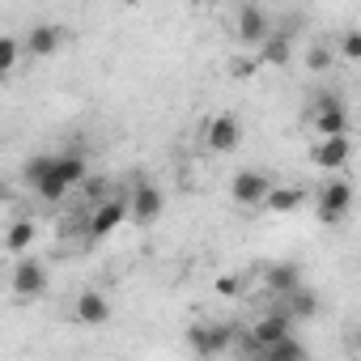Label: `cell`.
Segmentation results:
<instances>
[{"label":"cell","instance_id":"obj_1","mask_svg":"<svg viewBox=\"0 0 361 361\" xmlns=\"http://www.w3.org/2000/svg\"><path fill=\"white\" fill-rule=\"evenodd\" d=\"M348 209H353V183L340 178V170H336V178H327V183L314 188V217L323 226H340L348 217Z\"/></svg>","mask_w":361,"mask_h":361},{"label":"cell","instance_id":"obj_2","mask_svg":"<svg viewBox=\"0 0 361 361\" xmlns=\"http://www.w3.org/2000/svg\"><path fill=\"white\" fill-rule=\"evenodd\" d=\"M234 327H226V323H196V327H188V348L196 353V357H217V353H230L234 348Z\"/></svg>","mask_w":361,"mask_h":361},{"label":"cell","instance_id":"obj_3","mask_svg":"<svg viewBox=\"0 0 361 361\" xmlns=\"http://www.w3.org/2000/svg\"><path fill=\"white\" fill-rule=\"evenodd\" d=\"M243 145V119L234 111H221L204 123V149L209 153H234Z\"/></svg>","mask_w":361,"mask_h":361},{"label":"cell","instance_id":"obj_4","mask_svg":"<svg viewBox=\"0 0 361 361\" xmlns=\"http://www.w3.org/2000/svg\"><path fill=\"white\" fill-rule=\"evenodd\" d=\"M9 285H13V293H18L22 302H35V298H43V293H47V268L26 251V255H18Z\"/></svg>","mask_w":361,"mask_h":361},{"label":"cell","instance_id":"obj_5","mask_svg":"<svg viewBox=\"0 0 361 361\" xmlns=\"http://www.w3.org/2000/svg\"><path fill=\"white\" fill-rule=\"evenodd\" d=\"M230 196L243 204V209H264L268 196H272V178L264 170H238L230 178Z\"/></svg>","mask_w":361,"mask_h":361},{"label":"cell","instance_id":"obj_6","mask_svg":"<svg viewBox=\"0 0 361 361\" xmlns=\"http://www.w3.org/2000/svg\"><path fill=\"white\" fill-rule=\"evenodd\" d=\"M310 128L319 136H344L348 132V111L336 94H323L314 106H310Z\"/></svg>","mask_w":361,"mask_h":361},{"label":"cell","instance_id":"obj_7","mask_svg":"<svg viewBox=\"0 0 361 361\" xmlns=\"http://www.w3.org/2000/svg\"><path fill=\"white\" fill-rule=\"evenodd\" d=\"M234 35H238L243 47H259V43L272 35V18H268L259 5H243L238 18H234Z\"/></svg>","mask_w":361,"mask_h":361},{"label":"cell","instance_id":"obj_8","mask_svg":"<svg viewBox=\"0 0 361 361\" xmlns=\"http://www.w3.org/2000/svg\"><path fill=\"white\" fill-rule=\"evenodd\" d=\"M64 26H56V22H35L30 30H26V56H35V60H51L60 47H64Z\"/></svg>","mask_w":361,"mask_h":361},{"label":"cell","instance_id":"obj_9","mask_svg":"<svg viewBox=\"0 0 361 361\" xmlns=\"http://www.w3.org/2000/svg\"><path fill=\"white\" fill-rule=\"evenodd\" d=\"M348 157H353V140H348V132H344V136H319L314 149H310V161H314L319 170H344Z\"/></svg>","mask_w":361,"mask_h":361},{"label":"cell","instance_id":"obj_10","mask_svg":"<svg viewBox=\"0 0 361 361\" xmlns=\"http://www.w3.org/2000/svg\"><path fill=\"white\" fill-rule=\"evenodd\" d=\"M128 209H132V221H136V226H149V221H157V217H161L166 196H161V188H157V183H136V188H132V196H128Z\"/></svg>","mask_w":361,"mask_h":361},{"label":"cell","instance_id":"obj_11","mask_svg":"<svg viewBox=\"0 0 361 361\" xmlns=\"http://www.w3.org/2000/svg\"><path fill=\"white\" fill-rule=\"evenodd\" d=\"M73 323L77 327H106L111 323V302L98 289H81L73 302Z\"/></svg>","mask_w":361,"mask_h":361},{"label":"cell","instance_id":"obj_12","mask_svg":"<svg viewBox=\"0 0 361 361\" xmlns=\"http://www.w3.org/2000/svg\"><path fill=\"white\" fill-rule=\"evenodd\" d=\"M132 217V209H128V200H115V196H106L94 213H90V238H106V234H115L123 221Z\"/></svg>","mask_w":361,"mask_h":361},{"label":"cell","instance_id":"obj_13","mask_svg":"<svg viewBox=\"0 0 361 361\" xmlns=\"http://www.w3.org/2000/svg\"><path fill=\"white\" fill-rule=\"evenodd\" d=\"M264 289L276 293V298H289L293 289H302V272H298V264H289V259L268 264V268H264Z\"/></svg>","mask_w":361,"mask_h":361},{"label":"cell","instance_id":"obj_14","mask_svg":"<svg viewBox=\"0 0 361 361\" xmlns=\"http://www.w3.org/2000/svg\"><path fill=\"white\" fill-rule=\"evenodd\" d=\"M293 323H298V319H293V314H289L285 306H276V310H268V314H259L251 331H255V336L264 340V348H268V344H276L281 336H289V331H293Z\"/></svg>","mask_w":361,"mask_h":361},{"label":"cell","instance_id":"obj_15","mask_svg":"<svg viewBox=\"0 0 361 361\" xmlns=\"http://www.w3.org/2000/svg\"><path fill=\"white\" fill-rule=\"evenodd\" d=\"M302 204H306V188H302V183H285V188H272V196H268L264 209L285 217V213H298Z\"/></svg>","mask_w":361,"mask_h":361},{"label":"cell","instance_id":"obj_16","mask_svg":"<svg viewBox=\"0 0 361 361\" xmlns=\"http://www.w3.org/2000/svg\"><path fill=\"white\" fill-rule=\"evenodd\" d=\"M285 310H289V314H293V319H298V323H302V319H306V323H310V319H314V314H319V293H314V289H306V285H302V289H293V293H289V298H285Z\"/></svg>","mask_w":361,"mask_h":361},{"label":"cell","instance_id":"obj_17","mask_svg":"<svg viewBox=\"0 0 361 361\" xmlns=\"http://www.w3.org/2000/svg\"><path fill=\"white\" fill-rule=\"evenodd\" d=\"M259 60L264 64H289L293 60V43H289V35H268L264 43H259Z\"/></svg>","mask_w":361,"mask_h":361},{"label":"cell","instance_id":"obj_18","mask_svg":"<svg viewBox=\"0 0 361 361\" xmlns=\"http://www.w3.org/2000/svg\"><path fill=\"white\" fill-rule=\"evenodd\" d=\"M306 353H310V348L289 331V336H281L276 344H268V348H264V361H302Z\"/></svg>","mask_w":361,"mask_h":361},{"label":"cell","instance_id":"obj_19","mask_svg":"<svg viewBox=\"0 0 361 361\" xmlns=\"http://www.w3.org/2000/svg\"><path fill=\"white\" fill-rule=\"evenodd\" d=\"M30 247H35V221H13L9 234H5V251L18 259V255H26Z\"/></svg>","mask_w":361,"mask_h":361},{"label":"cell","instance_id":"obj_20","mask_svg":"<svg viewBox=\"0 0 361 361\" xmlns=\"http://www.w3.org/2000/svg\"><path fill=\"white\" fill-rule=\"evenodd\" d=\"M22 51H26V43H22V39H13V35L0 39V73H13V64L22 60Z\"/></svg>","mask_w":361,"mask_h":361},{"label":"cell","instance_id":"obj_21","mask_svg":"<svg viewBox=\"0 0 361 361\" xmlns=\"http://www.w3.org/2000/svg\"><path fill=\"white\" fill-rule=\"evenodd\" d=\"M340 60L361 64V30H344L340 35Z\"/></svg>","mask_w":361,"mask_h":361},{"label":"cell","instance_id":"obj_22","mask_svg":"<svg viewBox=\"0 0 361 361\" xmlns=\"http://www.w3.org/2000/svg\"><path fill=\"white\" fill-rule=\"evenodd\" d=\"M306 68H310V73H327V68H331V51H327V47H310V51H306Z\"/></svg>","mask_w":361,"mask_h":361},{"label":"cell","instance_id":"obj_23","mask_svg":"<svg viewBox=\"0 0 361 361\" xmlns=\"http://www.w3.org/2000/svg\"><path fill=\"white\" fill-rule=\"evenodd\" d=\"M217 293H238V281H234V276H221V281H217Z\"/></svg>","mask_w":361,"mask_h":361},{"label":"cell","instance_id":"obj_24","mask_svg":"<svg viewBox=\"0 0 361 361\" xmlns=\"http://www.w3.org/2000/svg\"><path fill=\"white\" fill-rule=\"evenodd\" d=\"M357 348H361V323H357Z\"/></svg>","mask_w":361,"mask_h":361},{"label":"cell","instance_id":"obj_25","mask_svg":"<svg viewBox=\"0 0 361 361\" xmlns=\"http://www.w3.org/2000/svg\"><path fill=\"white\" fill-rule=\"evenodd\" d=\"M123 5H140V0H123Z\"/></svg>","mask_w":361,"mask_h":361}]
</instances>
